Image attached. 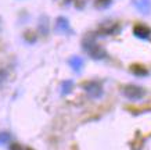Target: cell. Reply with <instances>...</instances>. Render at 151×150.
Segmentation results:
<instances>
[{
  "label": "cell",
  "instance_id": "cell-1",
  "mask_svg": "<svg viewBox=\"0 0 151 150\" xmlns=\"http://www.w3.org/2000/svg\"><path fill=\"white\" fill-rule=\"evenodd\" d=\"M82 46H83V50L93 60H103L107 57L105 49L96 42V36L94 35H86L82 41Z\"/></svg>",
  "mask_w": 151,
  "mask_h": 150
},
{
  "label": "cell",
  "instance_id": "cell-2",
  "mask_svg": "<svg viewBox=\"0 0 151 150\" xmlns=\"http://www.w3.org/2000/svg\"><path fill=\"white\" fill-rule=\"evenodd\" d=\"M122 93L126 99L132 100V101H139L142 100L144 96H146V91L143 89L142 86L139 85H133V83H129V85H125L122 88Z\"/></svg>",
  "mask_w": 151,
  "mask_h": 150
},
{
  "label": "cell",
  "instance_id": "cell-3",
  "mask_svg": "<svg viewBox=\"0 0 151 150\" xmlns=\"http://www.w3.org/2000/svg\"><path fill=\"white\" fill-rule=\"evenodd\" d=\"M82 88L92 99H100L103 93H104L103 83L100 81H87L82 85Z\"/></svg>",
  "mask_w": 151,
  "mask_h": 150
},
{
  "label": "cell",
  "instance_id": "cell-4",
  "mask_svg": "<svg viewBox=\"0 0 151 150\" xmlns=\"http://www.w3.org/2000/svg\"><path fill=\"white\" fill-rule=\"evenodd\" d=\"M119 32V25L116 22H112V21H107V22H103L100 25V28L97 29V33L99 35H104V36H108V35H115Z\"/></svg>",
  "mask_w": 151,
  "mask_h": 150
},
{
  "label": "cell",
  "instance_id": "cell-5",
  "mask_svg": "<svg viewBox=\"0 0 151 150\" xmlns=\"http://www.w3.org/2000/svg\"><path fill=\"white\" fill-rule=\"evenodd\" d=\"M133 35L139 39H148L151 36V28L144 24H136L133 27Z\"/></svg>",
  "mask_w": 151,
  "mask_h": 150
},
{
  "label": "cell",
  "instance_id": "cell-6",
  "mask_svg": "<svg viewBox=\"0 0 151 150\" xmlns=\"http://www.w3.org/2000/svg\"><path fill=\"white\" fill-rule=\"evenodd\" d=\"M54 29L55 32H58L61 35H67L71 32V27H69V21L65 17H58L55 20V24H54Z\"/></svg>",
  "mask_w": 151,
  "mask_h": 150
},
{
  "label": "cell",
  "instance_id": "cell-7",
  "mask_svg": "<svg viewBox=\"0 0 151 150\" xmlns=\"http://www.w3.org/2000/svg\"><path fill=\"white\" fill-rule=\"evenodd\" d=\"M132 3L139 13L144 15H148L151 13V0H132Z\"/></svg>",
  "mask_w": 151,
  "mask_h": 150
},
{
  "label": "cell",
  "instance_id": "cell-8",
  "mask_svg": "<svg viewBox=\"0 0 151 150\" xmlns=\"http://www.w3.org/2000/svg\"><path fill=\"white\" fill-rule=\"evenodd\" d=\"M69 67L73 70V71H76V72H81L83 68V65H85V63H83V59H81V57H78V56H73V57H71L68 61Z\"/></svg>",
  "mask_w": 151,
  "mask_h": 150
},
{
  "label": "cell",
  "instance_id": "cell-9",
  "mask_svg": "<svg viewBox=\"0 0 151 150\" xmlns=\"http://www.w3.org/2000/svg\"><path fill=\"white\" fill-rule=\"evenodd\" d=\"M130 72L136 77H147L148 75V70L142 65V64H132L130 65Z\"/></svg>",
  "mask_w": 151,
  "mask_h": 150
},
{
  "label": "cell",
  "instance_id": "cell-10",
  "mask_svg": "<svg viewBox=\"0 0 151 150\" xmlns=\"http://www.w3.org/2000/svg\"><path fill=\"white\" fill-rule=\"evenodd\" d=\"M39 31H40L42 35L46 36L49 33V24H47V17H42L40 21H39Z\"/></svg>",
  "mask_w": 151,
  "mask_h": 150
},
{
  "label": "cell",
  "instance_id": "cell-11",
  "mask_svg": "<svg viewBox=\"0 0 151 150\" xmlns=\"http://www.w3.org/2000/svg\"><path fill=\"white\" fill-rule=\"evenodd\" d=\"M111 3H112V0H96V1H94V6H96V9H99V10H105L110 7Z\"/></svg>",
  "mask_w": 151,
  "mask_h": 150
},
{
  "label": "cell",
  "instance_id": "cell-12",
  "mask_svg": "<svg viewBox=\"0 0 151 150\" xmlns=\"http://www.w3.org/2000/svg\"><path fill=\"white\" fill-rule=\"evenodd\" d=\"M24 39H25V42L27 43H29V45H32V43H35L36 42V33L32 31H27L25 33H24Z\"/></svg>",
  "mask_w": 151,
  "mask_h": 150
},
{
  "label": "cell",
  "instance_id": "cell-13",
  "mask_svg": "<svg viewBox=\"0 0 151 150\" xmlns=\"http://www.w3.org/2000/svg\"><path fill=\"white\" fill-rule=\"evenodd\" d=\"M72 88H73V82L72 81H65L63 82V85H61V92H63V95H68L69 92L72 91Z\"/></svg>",
  "mask_w": 151,
  "mask_h": 150
},
{
  "label": "cell",
  "instance_id": "cell-14",
  "mask_svg": "<svg viewBox=\"0 0 151 150\" xmlns=\"http://www.w3.org/2000/svg\"><path fill=\"white\" fill-rule=\"evenodd\" d=\"M10 139H11V135H10L9 132H6V131L0 132V145H6Z\"/></svg>",
  "mask_w": 151,
  "mask_h": 150
},
{
  "label": "cell",
  "instance_id": "cell-15",
  "mask_svg": "<svg viewBox=\"0 0 151 150\" xmlns=\"http://www.w3.org/2000/svg\"><path fill=\"white\" fill-rule=\"evenodd\" d=\"M9 78V71L6 68H0V85H3Z\"/></svg>",
  "mask_w": 151,
  "mask_h": 150
},
{
  "label": "cell",
  "instance_id": "cell-16",
  "mask_svg": "<svg viewBox=\"0 0 151 150\" xmlns=\"http://www.w3.org/2000/svg\"><path fill=\"white\" fill-rule=\"evenodd\" d=\"M9 150H24V149H22V146L18 145V143H11Z\"/></svg>",
  "mask_w": 151,
  "mask_h": 150
},
{
  "label": "cell",
  "instance_id": "cell-17",
  "mask_svg": "<svg viewBox=\"0 0 151 150\" xmlns=\"http://www.w3.org/2000/svg\"><path fill=\"white\" fill-rule=\"evenodd\" d=\"M27 150H33V149H32V147H28V149H27Z\"/></svg>",
  "mask_w": 151,
  "mask_h": 150
},
{
  "label": "cell",
  "instance_id": "cell-18",
  "mask_svg": "<svg viewBox=\"0 0 151 150\" xmlns=\"http://www.w3.org/2000/svg\"><path fill=\"white\" fill-rule=\"evenodd\" d=\"M0 29H1V20H0Z\"/></svg>",
  "mask_w": 151,
  "mask_h": 150
},
{
  "label": "cell",
  "instance_id": "cell-19",
  "mask_svg": "<svg viewBox=\"0 0 151 150\" xmlns=\"http://www.w3.org/2000/svg\"><path fill=\"white\" fill-rule=\"evenodd\" d=\"M68 1H69V0H68Z\"/></svg>",
  "mask_w": 151,
  "mask_h": 150
}]
</instances>
